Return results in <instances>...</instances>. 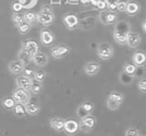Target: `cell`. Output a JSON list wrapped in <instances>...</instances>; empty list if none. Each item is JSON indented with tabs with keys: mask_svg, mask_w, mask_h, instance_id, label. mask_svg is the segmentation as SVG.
I'll return each instance as SVG.
<instances>
[{
	"mask_svg": "<svg viewBox=\"0 0 146 136\" xmlns=\"http://www.w3.org/2000/svg\"><path fill=\"white\" fill-rule=\"evenodd\" d=\"M130 32H131V26L129 24V22L124 20L117 22L115 26H114L113 38L118 44L123 45L125 44L126 38Z\"/></svg>",
	"mask_w": 146,
	"mask_h": 136,
	"instance_id": "cell-1",
	"label": "cell"
},
{
	"mask_svg": "<svg viewBox=\"0 0 146 136\" xmlns=\"http://www.w3.org/2000/svg\"><path fill=\"white\" fill-rule=\"evenodd\" d=\"M54 14L51 7H45L42 10L36 14V19L38 20L41 25L43 26H49L53 23L54 21Z\"/></svg>",
	"mask_w": 146,
	"mask_h": 136,
	"instance_id": "cell-2",
	"label": "cell"
},
{
	"mask_svg": "<svg viewBox=\"0 0 146 136\" xmlns=\"http://www.w3.org/2000/svg\"><path fill=\"white\" fill-rule=\"evenodd\" d=\"M96 124H97V119L93 115H88L84 118H81L79 121L80 131H82L84 133H89L92 131Z\"/></svg>",
	"mask_w": 146,
	"mask_h": 136,
	"instance_id": "cell-3",
	"label": "cell"
},
{
	"mask_svg": "<svg viewBox=\"0 0 146 136\" xmlns=\"http://www.w3.org/2000/svg\"><path fill=\"white\" fill-rule=\"evenodd\" d=\"M114 49L113 47L108 42L100 43L97 48V55L103 60H108L113 57Z\"/></svg>",
	"mask_w": 146,
	"mask_h": 136,
	"instance_id": "cell-4",
	"label": "cell"
},
{
	"mask_svg": "<svg viewBox=\"0 0 146 136\" xmlns=\"http://www.w3.org/2000/svg\"><path fill=\"white\" fill-rule=\"evenodd\" d=\"M63 131L67 135L73 136L79 133L80 131V126H79V121L76 119H67L65 120V123H64V130Z\"/></svg>",
	"mask_w": 146,
	"mask_h": 136,
	"instance_id": "cell-5",
	"label": "cell"
},
{
	"mask_svg": "<svg viewBox=\"0 0 146 136\" xmlns=\"http://www.w3.org/2000/svg\"><path fill=\"white\" fill-rule=\"evenodd\" d=\"M12 98L16 103L25 104L29 102V100L31 98L29 92H27L26 90H23L20 88H17L12 93Z\"/></svg>",
	"mask_w": 146,
	"mask_h": 136,
	"instance_id": "cell-6",
	"label": "cell"
},
{
	"mask_svg": "<svg viewBox=\"0 0 146 136\" xmlns=\"http://www.w3.org/2000/svg\"><path fill=\"white\" fill-rule=\"evenodd\" d=\"M24 106L27 115L35 116L36 114H38L40 111V104L36 98L31 97L29 100V102L24 104Z\"/></svg>",
	"mask_w": 146,
	"mask_h": 136,
	"instance_id": "cell-7",
	"label": "cell"
},
{
	"mask_svg": "<svg viewBox=\"0 0 146 136\" xmlns=\"http://www.w3.org/2000/svg\"><path fill=\"white\" fill-rule=\"evenodd\" d=\"M118 17L112 11H103L100 14V20L104 25H111L117 22Z\"/></svg>",
	"mask_w": 146,
	"mask_h": 136,
	"instance_id": "cell-8",
	"label": "cell"
},
{
	"mask_svg": "<svg viewBox=\"0 0 146 136\" xmlns=\"http://www.w3.org/2000/svg\"><path fill=\"white\" fill-rule=\"evenodd\" d=\"M83 70L86 75L90 76V77L96 76L99 73V71L100 70V63L96 61H90L88 63H86Z\"/></svg>",
	"mask_w": 146,
	"mask_h": 136,
	"instance_id": "cell-9",
	"label": "cell"
},
{
	"mask_svg": "<svg viewBox=\"0 0 146 136\" xmlns=\"http://www.w3.org/2000/svg\"><path fill=\"white\" fill-rule=\"evenodd\" d=\"M141 36L136 33V32H131L128 34L127 38H126V41L125 43L128 45V47L131 48H135L139 46L141 44Z\"/></svg>",
	"mask_w": 146,
	"mask_h": 136,
	"instance_id": "cell-10",
	"label": "cell"
},
{
	"mask_svg": "<svg viewBox=\"0 0 146 136\" xmlns=\"http://www.w3.org/2000/svg\"><path fill=\"white\" fill-rule=\"evenodd\" d=\"M65 120L60 117H53L49 120V126L57 133H61L64 130Z\"/></svg>",
	"mask_w": 146,
	"mask_h": 136,
	"instance_id": "cell-11",
	"label": "cell"
},
{
	"mask_svg": "<svg viewBox=\"0 0 146 136\" xmlns=\"http://www.w3.org/2000/svg\"><path fill=\"white\" fill-rule=\"evenodd\" d=\"M8 70L10 71V73L13 75H18L21 74L23 70L25 69V65L19 60H13L11 62H9V64L7 66Z\"/></svg>",
	"mask_w": 146,
	"mask_h": 136,
	"instance_id": "cell-12",
	"label": "cell"
},
{
	"mask_svg": "<svg viewBox=\"0 0 146 136\" xmlns=\"http://www.w3.org/2000/svg\"><path fill=\"white\" fill-rule=\"evenodd\" d=\"M70 53V48L66 46H57L51 49V56L57 60L63 58Z\"/></svg>",
	"mask_w": 146,
	"mask_h": 136,
	"instance_id": "cell-13",
	"label": "cell"
},
{
	"mask_svg": "<svg viewBox=\"0 0 146 136\" xmlns=\"http://www.w3.org/2000/svg\"><path fill=\"white\" fill-rule=\"evenodd\" d=\"M21 48L29 52L32 56L38 52V45L35 40H27V41L23 42Z\"/></svg>",
	"mask_w": 146,
	"mask_h": 136,
	"instance_id": "cell-14",
	"label": "cell"
},
{
	"mask_svg": "<svg viewBox=\"0 0 146 136\" xmlns=\"http://www.w3.org/2000/svg\"><path fill=\"white\" fill-rule=\"evenodd\" d=\"M32 61L38 67H45L48 62V57L42 52H38L32 57Z\"/></svg>",
	"mask_w": 146,
	"mask_h": 136,
	"instance_id": "cell-15",
	"label": "cell"
},
{
	"mask_svg": "<svg viewBox=\"0 0 146 136\" xmlns=\"http://www.w3.org/2000/svg\"><path fill=\"white\" fill-rule=\"evenodd\" d=\"M32 83V80L27 79L25 76H19L16 79V85L17 88H20L23 90H26L27 92H29L30 86Z\"/></svg>",
	"mask_w": 146,
	"mask_h": 136,
	"instance_id": "cell-16",
	"label": "cell"
},
{
	"mask_svg": "<svg viewBox=\"0 0 146 136\" xmlns=\"http://www.w3.org/2000/svg\"><path fill=\"white\" fill-rule=\"evenodd\" d=\"M40 41L45 46H48L54 41V36L48 30H41L40 32Z\"/></svg>",
	"mask_w": 146,
	"mask_h": 136,
	"instance_id": "cell-17",
	"label": "cell"
},
{
	"mask_svg": "<svg viewBox=\"0 0 146 136\" xmlns=\"http://www.w3.org/2000/svg\"><path fill=\"white\" fill-rule=\"evenodd\" d=\"M146 56L143 52H136L132 55V62L136 67H143L145 65Z\"/></svg>",
	"mask_w": 146,
	"mask_h": 136,
	"instance_id": "cell-18",
	"label": "cell"
},
{
	"mask_svg": "<svg viewBox=\"0 0 146 136\" xmlns=\"http://www.w3.org/2000/svg\"><path fill=\"white\" fill-rule=\"evenodd\" d=\"M64 23L67 26L68 29H73L78 25L79 23V19L78 17L74 14H70V15H67L65 17H64Z\"/></svg>",
	"mask_w": 146,
	"mask_h": 136,
	"instance_id": "cell-19",
	"label": "cell"
},
{
	"mask_svg": "<svg viewBox=\"0 0 146 136\" xmlns=\"http://www.w3.org/2000/svg\"><path fill=\"white\" fill-rule=\"evenodd\" d=\"M32 57L33 56L30 55L29 52H27L26 50H24V49H22V48L17 53L18 60L22 62L25 66L29 65L30 62H32Z\"/></svg>",
	"mask_w": 146,
	"mask_h": 136,
	"instance_id": "cell-20",
	"label": "cell"
},
{
	"mask_svg": "<svg viewBox=\"0 0 146 136\" xmlns=\"http://www.w3.org/2000/svg\"><path fill=\"white\" fill-rule=\"evenodd\" d=\"M133 80L134 76L127 74L124 71H121L120 75H119V80L122 85H130L133 82Z\"/></svg>",
	"mask_w": 146,
	"mask_h": 136,
	"instance_id": "cell-21",
	"label": "cell"
},
{
	"mask_svg": "<svg viewBox=\"0 0 146 136\" xmlns=\"http://www.w3.org/2000/svg\"><path fill=\"white\" fill-rule=\"evenodd\" d=\"M13 112L14 114H15L17 117H26L27 115V113L26 111V109H25V106L24 104H20V103H16L15 107L13 109Z\"/></svg>",
	"mask_w": 146,
	"mask_h": 136,
	"instance_id": "cell-22",
	"label": "cell"
},
{
	"mask_svg": "<svg viewBox=\"0 0 146 136\" xmlns=\"http://www.w3.org/2000/svg\"><path fill=\"white\" fill-rule=\"evenodd\" d=\"M140 11V6L135 2H128L126 7V13L130 16H135Z\"/></svg>",
	"mask_w": 146,
	"mask_h": 136,
	"instance_id": "cell-23",
	"label": "cell"
},
{
	"mask_svg": "<svg viewBox=\"0 0 146 136\" xmlns=\"http://www.w3.org/2000/svg\"><path fill=\"white\" fill-rule=\"evenodd\" d=\"M108 98L111 99L112 101L116 102L118 103H120L121 105V103L124 101V95L121 92H110V94L108 95Z\"/></svg>",
	"mask_w": 146,
	"mask_h": 136,
	"instance_id": "cell-24",
	"label": "cell"
},
{
	"mask_svg": "<svg viewBox=\"0 0 146 136\" xmlns=\"http://www.w3.org/2000/svg\"><path fill=\"white\" fill-rule=\"evenodd\" d=\"M2 105L7 111H12L14 109V107H15V105H16V102L14 101L12 97H7V98L3 100Z\"/></svg>",
	"mask_w": 146,
	"mask_h": 136,
	"instance_id": "cell-25",
	"label": "cell"
},
{
	"mask_svg": "<svg viewBox=\"0 0 146 136\" xmlns=\"http://www.w3.org/2000/svg\"><path fill=\"white\" fill-rule=\"evenodd\" d=\"M41 90H42V84L38 82V81H36L35 80H32L29 92H31L32 93H34V94H38V93L41 92Z\"/></svg>",
	"mask_w": 146,
	"mask_h": 136,
	"instance_id": "cell-26",
	"label": "cell"
},
{
	"mask_svg": "<svg viewBox=\"0 0 146 136\" xmlns=\"http://www.w3.org/2000/svg\"><path fill=\"white\" fill-rule=\"evenodd\" d=\"M106 106H107V108L109 109L110 111H115L118 110L119 108H120L121 104L116 102H114V101H112L111 99L107 98V100H106Z\"/></svg>",
	"mask_w": 146,
	"mask_h": 136,
	"instance_id": "cell-27",
	"label": "cell"
},
{
	"mask_svg": "<svg viewBox=\"0 0 146 136\" xmlns=\"http://www.w3.org/2000/svg\"><path fill=\"white\" fill-rule=\"evenodd\" d=\"M17 27L18 31H19V33L22 34V35H25L27 33H29V31L30 29L29 24L27 23V22H25V21H23V22H21L20 24L17 25Z\"/></svg>",
	"mask_w": 146,
	"mask_h": 136,
	"instance_id": "cell-28",
	"label": "cell"
},
{
	"mask_svg": "<svg viewBox=\"0 0 146 136\" xmlns=\"http://www.w3.org/2000/svg\"><path fill=\"white\" fill-rule=\"evenodd\" d=\"M80 105L84 108V110L89 113V114H91L93 111H94V109H95V105L93 104V102H89V101H87V102H82Z\"/></svg>",
	"mask_w": 146,
	"mask_h": 136,
	"instance_id": "cell-29",
	"label": "cell"
},
{
	"mask_svg": "<svg viewBox=\"0 0 146 136\" xmlns=\"http://www.w3.org/2000/svg\"><path fill=\"white\" fill-rule=\"evenodd\" d=\"M141 131L135 127H128L124 131V136H139Z\"/></svg>",
	"mask_w": 146,
	"mask_h": 136,
	"instance_id": "cell-30",
	"label": "cell"
},
{
	"mask_svg": "<svg viewBox=\"0 0 146 136\" xmlns=\"http://www.w3.org/2000/svg\"><path fill=\"white\" fill-rule=\"evenodd\" d=\"M23 17H24V21L29 24L36 20V13L34 12H26L23 14Z\"/></svg>",
	"mask_w": 146,
	"mask_h": 136,
	"instance_id": "cell-31",
	"label": "cell"
},
{
	"mask_svg": "<svg viewBox=\"0 0 146 136\" xmlns=\"http://www.w3.org/2000/svg\"><path fill=\"white\" fill-rule=\"evenodd\" d=\"M46 78V72L43 70H36L35 71V77H34V80L36 81H38L39 83H42L44 80Z\"/></svg>",
	"mask_w": 146,
	"mask_h": 136,
	"instance_id": "cell-32",
	"label": "cell"
},
{
	"mask_svg": "<svg viewBox=\"0 0 146 136\" xmlns=\"http://www.w3.org/2000/svg\"><path fill=\"white\" fill-rule=\"evenodd\" d=\"M23 76L27 77V79L29 80H34V77H35V70L31 68H25L24 70H23Z\"/></svg>",
	"mask_w": 146,
	"mask_h": 136,
	"instance_id": "cell-33",
	"label": "cell"
},
{
	"mask_svg": "<svg viewBox=\"0 0 146 136\" xmlns=\"http://www.w3.org/2000/svg\"><path fill=\"white\" fill-rule=\"evenodd\" d=\"M136 66L133 65V64H125L124 67H123V71L125 72V73L129 74V75H134V72L136 70Z\"/></svg>",
	"mask_w": 146,
	"mask_h": 136,
	"instance_id": "cell-34",
	"label": "cell"
},
{
	"mask_svg": "<svg viewBox=\"0 0 146 136\" xmlns=\"http://www.w3.org/2000/svg\"><path fill=\"white\" fill-rule=\"evenodd\" d=\"M12 20L16 25H18V24H20L21 22L24 21V17H23V15L21 14V13L15 12L12 16Z\"/></svg>",
	"mask_w": 146,
	"mask_h": 136,
	"instance_id": "cell-35",
	"label": "cell"
},
{
	"mask_svg": "<svg viewBox=\"0 0 146 136\" xmlns=\"http://www.w3.org/2000/svg\"><path fill=\"white\" fill-rule=\"evenodd\" d=\"M128 5L127 0H118L117 1V9L121 12H125Z\"/></svg>",
	"mask_w": 146,
	"mask_h": 136,
	"instance_id": "cell-36",
	"label": "cell"
},
{
	"mask_svg": "<svg viewBox=\"0 0 146 136\" xmlns=\"http://www.w3.org/2000/svg\"><path fill=\"white\" fill-rule=\"evenodd\" d=\"M137 87H138V90L141 93H145L146 92V80L144 78L141 79L138 83H137Z\"/></svg>",
	"mask_w": 146,
	"mask_h": 136,
	"instance_id": "cell-37",
	"label": "cell"
},
{
	"mask_svg": "<svg viewBox=\"0 0 146 136\" xmlns=\"http://www.w3.org/2000/svg\"><path fill=\"white\" fill-rule=\"evenodd\" d=\"M117 1L118 0H108L106 3V7H108L110 11H114L117 9Z\"/></svg>",
	"mask_w": 146,
	"mask_h": 136,
	"instance_id": "cell-38",
	"label": "cell"
},
{
	"mask_svg": "<svg viewBox=\"0 0 146 136\" xmlns=\"http://www.w3.org/2000/svg\"><path fill=\"white\" fill-rule=\"evenodd\" d=\"M144 75V69L143 67H137L134 72V78H141Z\"/></svg>",
	"mask_w": 146,
	"mask_h": 136,
	"instance_id": "cell-39",
	"label": "cell"
},
{
	"mask_svg": "<svg viewBox=\"0 0 146 136\" xmlns=\"http://www.w3.org/2000/svg\"><path fill=\"white\" fill-rule=\"evenodd\" d=\"M96 6L98 7L99 9H104V8H106V3H105V1H103V0H100Z\"/></svg>",
	"mask_w": 146,
	"mask_h": 136,
	"instance_id": "cell-40",
	"label": "cell"
},
{
	"mask_svg": "<svg viewBox=\"0 0 146 136\" xmlns=\"http://www.w3.org/2000/svg\"><path fill=\"white\" fill-rule=\"evenodd\" d=\"M21 9H22V6L19 3H15L13 5V10L15 12H19Z\"/></svg>",
	"mask_w": 146,
	"mask_h": 136,
	"instance_id": "cell-41",
	"label": "cell"
},
{
	"mask_svg": "<svg viewBox=\"0 0 146 136\" xmlns=\"http://www.w3.org/2000/svg\"><path fill=\"white\" fill-rule=\"evenodd\" d=\"M99 1H100V0H90V2L91 4H92L93 6H96V5H97V4H98V2H99Z\"/></svg>",
	"mask_w": 146,
	"mask_h": 136,
	"instance_id": "cell-42",
	"label": "cell"
},
{
	"mask_svg": "<svg viewBox=\"0 0 146 136\" xmlns=\"http://www.w3.org/2000/svg\"><path fill=\"white\" fill-rule=\"evenodd\" d=\"M145 23H146V22H145V20L143 22V33H145L146 32V28H145Z\"/></svg>",
	"mask_w": 146,
	"mask_h": 136,
	"instance_id": "cell-43",
	"label": "cell"
},
{
	"mask_svg": "<svg viewBox=\"0 0 146 136\" xmlns=\"http://www.w3.org/2000/svg\"><path fill=\"white\" fill-rule=\"evenodd\" d=\"M90 0H80V2L81 3H83V4H86V3H88V2H90Z\"/></svg>",
	"mask_w": 146,
	"mask_h": 136,
	"instance_id": "cell-44",
	"label": "cell"
},
{
	"mask_svg": "<svg viewBox=\"0 0 146 136\" xmlns=\"http://www.w3.org/2000/svg\"><path fill=\"white\" fill-rule=\"evenodd\" d=\"M139 136H145V135H144V134H143V133H140V134H139Z\"/></svg>",
	"mask_w": 146,
	"mask_h": 136,
	"instance_id": "cell-45",
	"label": "cell"
}]
</instances>
